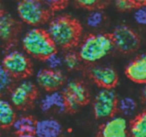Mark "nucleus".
<instances>
[{
	"instance_id": "f257e3e1",
	"label": "nucleus",
	"mask_w": 146,
	"mask_h": 137,
	"mask_svg": "<svg viewBox=\"0 0 146 137\" xmlns=\"http://www.w3.org/2000/svg\"><path fill=\"white\" fill-rule=\"evenodd\" d=\"M46 30L57 47L68 51L78 45L83 34L80 21L68 14L53 17Z\"/></svg>"
},
{
	"instance_id": "f03ea898",
	"label": "nucleus",
	"mask_w": 146,
	"mask_h": 137,
	"mask_svg": "<svg viewBox=\"0 0 146 137\" xmlns=\"http://www.w3.org/2000/svg\"><path fill=\"white\" fill-rule=\"evenodd\" d=\"M22 47L29 55L44 61L57 53L56 45L47 30L38 27L29 30L24 34Z\"/></svg>"
},
{
	"instance_id": "7ed1b4c3",
	"label": "nucleus",
	"mask_w": 146,
	"mask_h": 137,
	"mask_svg": "<svg viewBox=\"0 0 146 137\" xmlns=\"http://www.w3.org/2000/svg\"><path fill=\"white\" fill-rule=\"evenodd\" d=\"M113 48L111 33L89 34L80 43L78 53L83 61L92 64L106 57Z\"/></svg>"
},
{
	"instance_id": "20e7f679",
	"label": "nucleus",
	"mask_w": 146,
	"mask_h": 137,
	"mask_svg": "<svg viewBox=\"0 0 146 137\" xmlns=\"http://www.w3.org/2000/svg\"><path fill=\"white\" fill-rule=\"evenodd\" d=\"M17 13L24 22L33 27L49 22L54 13L46 4L45 1L23 0L17 3Z\"/></svg>"
},
{
	"instance_id": "39448f33",
	"label": "nucleus",
	"mask_w": 146,
	"mask_h": 137,
	"mask_svg": "<svg viewBox=\"0 0 146 137\" xmlns=\"http://www.w3.org/2000/svg\"><path fill=\"white\" fill-rule=\"evenodd\" d=\"M1 67L14 78H27L33 74V64L24 53L13 50L5 54Z\"/></svg>"
},
{
	"instance_id": "423d86ee",
	"label": "nucleus",
	"mask_w": 146,
	"mask_h": 137,
	"mask_svg": "<svg viewBox=\"0 0 146 137\" xmlns=\"http://www.w3.org/2000/svg\"><path fill=\"white\" fill-rule=\"evenodd\" d=\"M111 34L114 47L122 54H132L139 49L141 45L139 35L129 26L119 24Z\"/></svg>"
},
{
	"instance_id": "0eeeda50",
	"label": "nucleus",
	"mask_w": 146,
	"mask_h": 137,
	"mask_svg": "<svg viewBox=\"0 0 146 137\" xmlns=\"http://www.w3.org/2000/svg\"><path fill=\"white\" fill-rule=\"evenodd\" d=\"M118 96L113 89L100 90L94 97L93 111L98 119H109L118 111Z\"/></svg>"
},
{
	"instance_id": "6e6552de",
	"label": "nucleus",
	"mask_w": 146,
	"mask_h": 137,
	"mask_svg": "<svg viewBox=\"0 0 146 137\" xmlns=\"http://www.w3.org/2000/svg\"><path fill=\"white\" fill-rule=\"evenodd\" d=\"M62 93L65 98L68 112H76L80 107L87 105L90 101L89 91L86 86L78 80L68 81Z\"/></svg>"
},
{
	"instance_id": "1a4fd4ad",
	"label": "nucleus",
	"mask_w": 146,
	"mask_h": 137,
	"mask_svg": "<svg viewBox=\"0 0 146 137\" xmlns=\"http://www.w3.org/2000/svg\"><path fill=\"white\" fill-rule=\"evenodd\" d=\"M38 96V89L30 81H23L11 90L10 99L12 105L19 110H27L34 104Z\"/></svg>"
},
{
	"instance_id": "9d476101",
	"label": "nucleus",
	"mask_w": 146,
	"mask_h": 137,
	"mask_svg": "<svg viewBox=\"0 0 146 137\" xmlns=\"http://www.w3.org/2000/svg\"><path fill=\"white\" fill-rule=\"evenodd\" d=\"M87 76L103 89H113L118 84V76L113 68L108 66L91 65L86 68Z\"/></svg>"
},
{
	"instance_id": "9b49d317",
	"label": "nucleus",
	"mask_w": 146,
	"mask_h": 137,
	"mask_svg": "<svg viewBox=\"0 0 146 137\" xmlns=\"http://www.w3.org/2000/svg\"><path fill=\"white\" fill-rule=\"evenodd\" d=\"M96 137H131L129 124L123 116H113L101 124Z\"/></svg>"
},
{
	"instance_id": "f8f14e48",
	"label": "nucleus",
	"mask_w": 146,
	"mask_h": 137,
	"mask_svg": "<svg viewBox=\"0 0 146 137\" xmlns=\"http://www.w3.org/2000/svg\"><path fill=\"white\" fill-rule=\"evenodd\" d=\"M36 80L38 86L48 92L58 91L64 84L65 77L58 69L41 68L36 74Z\"/></svg>"
},
{
	"instance_id": "ddd939ff",
	"label": "nucleus",
	"mask_w": 146,
	"mask_h": 137,
	"mask_svg": "<svg viewBox=\"0 0 146 137\" xmlns=\"http://www.w3.org/2000/svg\"><path fill=\"white\" fill-rule=\"evenodd\" d=\"M21 29L19 21L7 11H0V37L5 44H11L17 39Z\"/></svg>"
},
{
	"instance_id": "4468645a",
	"label": "nucleus",
	"mask_w": 146,
	"mask_h": 137,
	"mask_svg": "<svg viewBox=\"0 0 146 137\" xmlns=\"http://www.w3.org/2000/svg\"><path fill=\"white\" fill-rule=\"evenodd\" d=\"M125 74L133 82L146 84V53L133 59L125 67Z\"/></svg>"
},
{
	"instance_id": "2eb2a0df",
	"label": "nucleus",
	"mask_w": 146,
	"mask_h": 137,
	"mask_svg": "<svg viewBox=\"0 0 146 137\" xmlns=\"http://www.w3.org/2000/svg\"><path fill=\"white\" fill-rule=\"evenodd\" d=\"M62 131L59 121L54 118H44L36 121L34 134L37 137H59Z\"/></svg>"
},
{
	"instance_id": "dca6fc26",
	"label": "nucleus",
	"mask_w": 146,
	"mask_h": 137,
	"mask_svg": "<svg viewBox=\"0 0 146 137\" xmlns=\"http://www.w3.org/2000/svg\"><path fill=\"white\" fill-rule=\"evenodd\" d=\"M40 108L43 112H48L53 108H56L59 113L66 112V103L63 93L56 91L47 94L41 100Z\"/></svg>"
},
{
	"instance_id": "f3484780",
	"label": "nucleus",
	"mask_w": 146,
	"mask_h": 137,
	"mask_svg": "<svg viewBox=\"0 0 146 137\" xmlns=\"http://www.w3.org/2000/svg\"><path fill=\"white\" fill-rule=\"evenodd\" d=\"M36 121L31 116H23L17 118L12 127L17 135L34 134Z\"/></svg>"
},
{
	"instance_id": "a211bd4d",
	"label": "nucleus",
	"mask_w": 146,
	"mask_h": 137,
	"mask_svg": "<svg viewBox=\"0 0 146 137\" xmlns=\"http://www.w3.org/2000/svg\"><path fill=\"white\" fill-rule=\"evenodd\" d=\"M17 119L15 111L12 104L6 100L0 101V124L2 128L12 126Z\"/></svg>"
},
{
	"instance_id": "6ab92c4d",
	"label": "nucleus",
	"mask_w": 146,
	"mask_h": 137,
	"mask_svg": "<svg viewBox=\"0 0 146 137\" xmlns=\"http://www.w3.org/2000/svg\"><path fill=\"white\" fill-rule=\"evenodd\" d=\"M131 137H146V111L135 116L129 124Z\"/></svg>"
},
{
	"instance_id": "aec40b11",
	"label": "nucleus",
	"mask_w": 146,
	"mask_h": 137,
	"mask_svg": "<svg viewBox=\"0 0 146 137\" xmlns=\"http://www.w3.org/2000/svg\"><path fill=\"white\" fill-rule=\"evenodd\" d=\"M138 104L131 96H125L118 101V111L125 116H131L135 112Z\"/></svg>"
},
{
	"instance_id": "412c9836",
	"label": "nucleus",
	"mask_w": 146,
	"mask_h": 137,
	"mask_svg": "<svg viewBox=\"0 0 146 137\" xmlns=\"http://www.w3.org/2000/svg\"><path fill=\"white\" fill-rule=\"evenodd\" d=\"M115 7L119 11H128L146 6V1L143 0H118L115 2Z\"/></svg>"
},
{
	"instance_id": "4be33fe9",
	"label": "nucleus",
	"mask_w": 146,
	"mask_h": 137,
	"mask_svg": "<svg viewBox=\"0 0 146 137\" xmlns=\"http://www.w3.org/2000/svg\"><path fill=\"white\" fill-rule=\"evenodd\" d=\"M81 61L82 60L80 58L78 53L70 50L67 51L63 57L64 65L68 70H75L78 68Z\"/></svg>"
},
{
	"instance_id": "5701e85b",
	"label": "nucleus",
	"mask_w": 146,
	"mask_h": 137,
	"mask_svg": "<svg viewBox=\"0 0 146 137\" xmlns=\"http://www.w3.org/2000/svg\"><path fill=\"white\" fill-rule=\"evenodd\" d=\"M75 4L79 7L85 9L90 10L91 11H97V10H101L105 8L107 5L106 1H76Z\"/></svg>"
},
{
	"instance_id": "b1692460",
	"label": "nucleus",
	"mask_w": 146,
	"mask_h": 137,
	"mask_svg": "<svg viewBox=\"0 0 146 137\" xmlns=\"http://www.w3.org/2000/svg\"><path fill=\"white\" fill-rule=\"evenodd\" d=\"M104 14L101 10L91 11L86 18V24L91 28H97L102 24Z\"/></svg>"
},
{
	"instance_id": "393cba45",
	"label": "nucleus",
	"mask_w": 146,
	"mask_h": 137,
	"mask_svg": "<svg viewBox=\"0 0 146 137\" xmlns=\"http://www.w3.org/2000/svg\"><path fill=\"white\" fill-rule=\"evenodd\" d=\"M13 77L11 74L6 71L2 67L0 70V90L3 93L4 91H7L10 88L13 81Z\"/></svg>"
},
{
	"instance_id": "a878e982",
	"label": "nucleus",
	"mask_w": 146,
	"mask_h": 137,
	"mask_svg": "<svg viewBox=\"0 0 146 137\" xmlns=\"http://www.w3.org/2000/svg\"><path fill=\"white\" fill-rule=\"evenodd\" d=\"M133 17L137 24L146 26V6H143L135 10Z\"/></svg>"
},
{
	"instance_id": "bb28decb",
	"label": "nucleus",
	"mask_w": 146,
	"mask_h": 137,
	"mask_svg": "<svg viewBox=\"0 0 146 137\" xmlns=\"http://www.w3.org/2000/svg\"><path fill=\"white\" fill-rule=\"evenodd\" d=\"M46 62L48 68H51V69H58V68L64 64L63 59H61L57 54V53L48 57Z\"/></svg>"
},
{
	"instance_id": "cd10ccee",
	"label": "nucleus",
	"mask_w": 146,
	"mask_h": 137,
	"mask_svg": "<svg viewBox=\"0 0 146 137\" xmlns=\"http://www.w3.org/2000/svg\"><path fill=\"white\" fill-rule=\"evenodd\" d=\"M46 4H47L50 9L55 12L57 10L64 9L68 4V1H45Z\"/></svg>"
},
{
	"instance_id": "c85d7f7f",
	"label": "nucleus",
	"mask_w": 146,
	"mask_h": 137,
	"mask_svg": "<svg viewBox=\"0 0 146 137\" xmlns=\"http://www.w3.org/2000/svg\"><path fill=\"white\" fill-rule=\"evenodd\" d=\"M141 99H142L143 103L146 106V86H144V88L142 89V91H141Z\"/></svg>"
},
{
	"instance_id": "c756f323",
	"label": "nucleus",
	"mask_w": 146,
	"mask_h": 137,
	"mask_svg": "<svg viewBox=\"0 0 146 137\" xmlns=\"http://www.w3.org/2000/svg\"><path fill=\"white\" fill-rule=\"evenodd\" d=\"M17 137H37L35 134H27V135H17Z\"/></svg>"
}]
</instances>
